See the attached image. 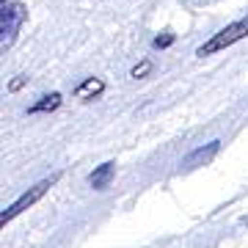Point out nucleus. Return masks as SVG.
<instances>
[{
    "mask_svg": "<svg viewBox=\"0 0 248 248\" xmlns=\"http://www.w3.org/2000/svg\"><path fill=\"white\" fill-rule=\"evenodd\" d=\"M28 11L22 3H11V0H0V53H6L14 42H17L19 28L25 25Z\"/></svg>",
    "mask_w": 248,
    "mask_h": 248,
    "instance_id": "f257e3e1",
    "label": "nucleus"
},
{
    "mask_svg": "<svg viewBox=\"0 0 248 248\" xmlns=\"http://www.w3.org/2000/svg\"><path fill=\"white\" fill-rule=\"evenodd\" d=\"M246 36H248V17H243V19H237V22L226 25L223 31H218L213 39H207V42L196 50V55H199V58H204V55H215V53H221V50H226V47L237 45L240 39H246Z\"/></svg>",
    "mask_w": 248,
    "mask_h": 248,
    "instance_id": "f03ea898",
    "label": "nucleus"
},
{
    "mask_svg": "<svg viewBox=\"0 0 248 248\" xmlns=\"http://www.w3.org/2000/svg\"><path fill=\"white\" fill-rule=\"evenodd\" d=\"M55 182H58V174H53L50 179H42V182H36V185H33V187H28V190L19 196L14 204H9L6 210H0V229H3L6 223H11L14 218H17V215H22L28 207H33V204L39 202V199H42V196H45L47 190L55 185Z\"/></svg>",
    "mask_w": 248,
    "mask_h": 248,
    "instance_id": "7ed1b4c3",
    "label": "nucleus"
},
{
    "mask_svg": "<svg viewBox=\"0 0 248 248\" xmlns=\"http://www.w3.org/2000/svg\"><path fill=\"white\" fill-rule=\"evenodd\" d=\"M113 163H102L99 169H94L89 174V185L94 187V190H105L108 185H110V179H113Z\"/></svg>",
    "mask_w": 248,
    "mask_h": 248,
    "instance_id": "20e7f679",
    "label": "nucleus"
},
{
    "mask_svg": "<svg viewBox=\"0 0 248 248\" xmlns=\"http://www.w3.org/2000/svg\"><path fill=\"white\" fill-rule=\"evenodd\" d=\"M218 149H221V141H210V143H207V149L202 146V149H196L193 155H187L185 166H187V169H193L196 163H207V160H213L215 155H218Z\"/></svg>",
    "mask_w": 248,
    "mask_h": 248,
    "instance_id": "39448f33",
    "label": "nucleus"
},
{
    "mask_svg": "<svg viewBox=\"0 0 248 248\" xmlns=\"http://www.w3.org/2000/svg\"><path fill=\"white\" fill-rule=\"evenodd\" d=\"M102 91H105V83H102L99 78H86L78 89H75V97L78 99H91V97H97V94H102Z\"/></svg>",
    "mask_w": 248,
    "mask_h": 248,
    "instance_id": "423d86ee",
    "label": "nucleus"
},
{
    "mask_svg": "<svg viewBox=\"0 0 248 248\" xmlns=\"http://www.w3.org/2000/svg\"><path fill=\"white\" fill-rule=\"evenodd\" d=\"M58 105H61V94L55 91V94H47V97H42L39 102H33V105L28 108V113H50V110H55Z\"/></svg>",
    "mask_w": 248,
    "mask_h": 248,
    "instance_id": "0eeeda50",
    "label": "nucleus"
},
{
    "mask_svg": "<svg viewBox=\"0 0 248 248\" xmlns=\"http://www.w3.org/2000/svg\"><path fill=\"white\" fill-rule=\"evenodd\" d=\"M149 69H152V63L149 61H141L138 66H133V72H130V78H143V75H149Z\"/></svg>",
    "mask_w": 248,
    "mask_h": 248,
    "instance_id": "6e6552de",
    "label": "nucleus"
},
{
    "mask_svg": "<svg viewBox=\"0 0 248 248\" xmlns=\"http://www.w3.org/2000/svg\"><path fill=\"white\" fill-rule=\"evenodd\" d=\"M171 45H174V33H166V36H157V39H155V47H157V50L171 47Z\"/></svg>",
    "mask_w": 248,
    "mask_h": 248,
    "instance_id": "1a4fd4ad",
    "label": "nucleus"
},
{
    "mask_svg": "<svg viewBox=\"0 0 248 248\" xmlns=\"http://www.w3.org/2000/svg\"><path fill=\"white\" fill-rule=\"evenodd\" d=\"M25 80H28V78H14V80L9 83V91H17V89H22V86H25Z\"/></svg>",
    "mask_w": 248,
    "mask_h": 248,
    "instance_id": "9d476101",
    "label": "nucleus"
}]
</instances>
